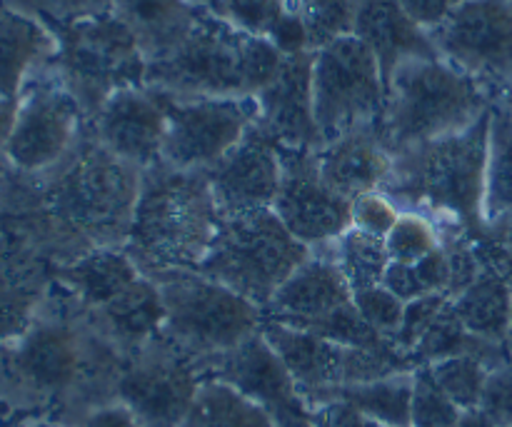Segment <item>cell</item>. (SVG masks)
<instances>
[{
  "label": "cell",
  "mask_w": 512,
  "mask_h": 427,
  "mask_svg": "<svg viewBox=\"0 0 512 427\" xmlns=\"http://www.w3.org/2000/svg\"><path fill=\"white\" fill-rule=\"evenodd\" d=\"M125 355L90 323L75 298L58 315L30 325L0 358V388L40 420L78 427L113 403Z\"/></svg>",
  "instance_id": "6da1fadb"
},
{
  "label": "cell",
  "mask_w": 512,
  "mask_h": 427,
  "mask_svg": "<svg viewBox=\"0 0 512 427\" xmlns=\"http://www.w3.org/2000/svg\"><path fill=\"white\" fill-rule=\"evenodd\" d=\"M488 140L490 110L460 133L395 155L380 193L400 213L428 215L443 230L483 238L488 230L483 213Z\"/></svg>",
  "instance_id": "7a4b0ae2"
},
{
  "label": "cell",
  "mask_w": 512,
  "mask_h": 427,
  "mask_svg": "<svg viewBox=\"0 0 512 427\" xmlns=\"http://www.w3.org/2000/svg\"><path fill=\"white\" fill-rule=\"evenodd\" d=\"M283 53L270 40L233 28L200 8L170 53L150 60L145 85L173 98H255L278 73Z\"/></svg>",
  "instance_id": "3957f363"
},
{
  "label": "cell",
  "mask_w": 512,
  "mask_h": 427,
  "mask_svg": "<svg viewBox=\"0 0 512 427\" xmlns=\"http://www.w3.org/2000/svg\"><path fill=\"white\" fill-rule=\"evenodd\" d=\"M223 213L205 173L158 163L145 170L125 253L140 273L200 270L218 235Z\"/></svg>",
  "instance_id": "277c9868"
},
{
  "label": "cell",
  "mask_w": 512,
  "mask_h": 427,
  "mask_svg": "<svg viewBox=\"0 0 512 427\" xmlns=\"http://www.w3.org/2000/svg\"><path fill=\"white\" fill-rule=\"evenodd\" d=\"M495 98L483 83L443 58H413L385 85L378 135L390 155L448 138L478 123Z\"/></svg>",
  "instance_id": "5b68a950"
},
{
  "label": "cell",
  "mask_w": 512,
  "mask_h": 427,
  "mask_svg": "<svg viewBox=\"0 0 512 427\" xmlns=\"http://www.w3.org/2000/svg\"><path fill=\"white\" fill-rule=\"evenodd\" d=\"M50 185L53 213L85 248H125L143 173L110 153L90 125Z\"/></svg>",
  "instance_id": "8992f818"
},
{
  "label": "cell",
  "mask_w": 512,
  "mask_h": 427,
  "mask_svg": "<svg viewBox=\"0 0 512 427\" xmlns=\"http://www.w3.org/2000/svg\"><path fill=\"white\" fill-rule=\"evenodd\" d=\"M310 255L273 208L238 210L223 213L200 273L263 310Z\"/></svg>",
  "instance_id": "52a82bcc"
},
{
  "label": "cell",
  "mask_w": 512,
  "mask_h": 427,
  "mask_svg": "<svg viewBox=\"0 0 512 427\" xmlns=\"http://www.w3.org/2000/svg\"><path fill=\"white\" fill-rule=\"evenodd\" d=\"M48 25L58 38L48 68L78 100L88 120L115 93L145 85L148 60L113 10Z\"/></svg>",
  "instance_id": "ba28073f"
},
{
  "label": "cell",
  "mask_w": 512,
  "mask_h": 427,
  "mask_svg": "<svg viewBox=\"0 0 512 427\" xmlns=\"http://www.w3.org/2000/svg\"><path fill=\"white\" fill-rule=\"evenodd\" d=\"M163 298V335L198 360L218 358L263 328V310L200 270L150 273Z\"/></svg>",
  "instance_id": "9c48e42d"
},
{
  "label": "cell",
  "mask_w": 512,
  "mask_h": 427,
  "mask_svg": "<svg viewBox=\"0 0 512 427\" xmlns=\"http://www.w3.org/2000/svg\"><path fill=\"white\" fill-rule=\"evenodd\" d=\"M313 110L320 148L363 128H378L385 110V80L373 50L355 35L315 50Z\"/></svg>",
  "instance_id": "30bf717a"
},
{
  "label": "cell",
  "mask_w": 512,
  "mask_h": 427,
  "mask_svg": "<svg viewBox=\"0 0 512 427\" xmlns=\"http://www.w3.org/2000/svg\"><path fill=\"white\" fill-rule=\"evenodd\" d=\"M260 333L295 378L310 410L328 403L340 388L415 370L413 360L398 350L350 348L275 320L263 318Z\"/></svg>",
  "instance_id": "8fae6325"
},
{
  "label": "cell",
  "mask_w": 512,
  "mask_h": 427,
  "mask_svg": "<svg viewBox=\"0 0 512 427\" xmlns=\"http://www.w3.org/2000/svg\"><path fill=\"white\" fill-rule=\"evenodd\" d=\"M205 380L203 360L160 333L125 355L115 400L135 415L140 427H180Z\"/></svg>",
  "instance_id": "7c38bea8"
},
{
  "label": "cell",
  "mask_w": 512,
  "mask_h": 427,
  "mask_svg": "<svg viewBox=\"0 0 512 427\" xmlns=\"http://www.w3.org/2000/svg\"><path fill=\"white\" fill-rule=\"evenodd\" d=\"M88 128L83 108L45 65L18 98L13 133L3 153L25 173H45L68 158Z\"/></svg>",
  "instance_id": "4fadbf2b"
},
{
  "label": "cell",
  "mask_w": 512,
  "mask_h": 427,
  "mask_svg": "<svg viewBox=\"0 0 512 427\" xmlns=\"http://www.w3.org/2000/svg\"><path fill=\"white\" fill-rule=\"evenodd\" d=\"M163 98L168 118L163 165L183 173L213 168L255 123L253 98H173L165 93Z\"/></svg>",
  "instance_id": "5bb4252c"
},
{
  "label": "cell",
  "mask_w": 512,
  "mask_h": 427,
  "mask_svg": "<svg viewBox=\"0 0 512 427\" xmlns=\"http://www.w3.org/2000/svg\"><path fill=\"white\" fill-rule=\"evenodd\" d=\"M428 35L440 58L493 98L512 85V0H465Z\"/></svg>",
  "instance_id": "9a60e30c"
},
{
  "label": "cell",
  "mask_w": 512,
  "mask_h": 427,
  "mask_svg": "<svg viewBox=\"0 0 512 427\" xmlns=\"http://www.w3.org/2000/svg\"><path fill=\"white\" fill-rule=\"evenodd\" d=\"M315 153L280 148V188L273 210L300 243L320 250L350 228L353 203L325 185Z\"/></svg>",
  "instance_id": "2e32d148"
},
{
  "label": "cell",
  "mask_w": 512,
  "mask_h": 427,
  "mask_svg": "<svg viewBox=\"0 0 512 427\" xmlns=\"http://www.w3.org/2000/svg\"><path fill=\"white\" fill-rule=\"evenodd\" d=\"M205 378L223 380L268 413L275 427H313L298 383L263 333L238 348L205 360Z\"/></svg>",
  "instance_id": "e0dca14e"
},
{
  "label": "cell",
  "mask_w": 512,
  "mask_h": 427,
  "mask_svg": "<svg viewBox=\"0 0 512 427\" xmlns=\"http://www.w3.org/2000/svg\"><path fill=\"white\" fill-rule=\"evenodd\" d=\"M165 120L163 93L140 85L105 100L88 125L110 153L145 173L163 163Z\"/></svg>",
  "instance_id": "ac0fdd59"
},
{
  "label": "cell",
  "mask_w": 512,
  "mask_h": 427,
  "mask_svg": "<svg viewBox=\"0 0 512 427\" xmlns=\"http://www.w3.org/2000/svg\"><path fill=\"white\" fill-rule=\"evenodd\" d=\"M313 50L283 55L275 78L255 95V125L288 150H320L313 110Z\"/></svg>",
  "instance_id": "d6986e66"
},
{
  "label": "cell",
  "mask_w": 512,
  "mask_h": 427,
  "mask_svg": "<svg viewBox=\"0 0 512 427\" xmlns=\"http://www.w3.org/2000/svg\"><path fill=\"white\" fill-rule=\"evenodd\" d=\"M220 213L273 208L280 188V148L258 125H250L245 138L205 170Z\"/></svg>",
  "instance_id": "ffe728a7"
},
{
  "label": "cell",
  "mask_w": 512,
  "mask_h": 427,
  "mask_svg": "<svg viewBox=\"0 0 512 427\" xmlns=\"http://www.w3.org/2000/svg\"><path fill=\"white\" fill-rule=\"evenodd\" d=\"M350 303H353V290L345 283L338 265L325 250H313V255L285 280L283 288L265 305L263 318L290 328L310 330Z\"/></svg>",
  "instance_id": "44dd1931"
},
{
  "label": "cell",
  "mask_w": 512,
  "mask_h": 427,
  "mask_svg": "<svg viewBox=\"0 0 512 427\" xmlns=\"http://www.w3.org/2000/svg\"><path fill=\"white\" fill-rule=\"evenodd\" d=\"M353 35L373 50L385 85L405 60L440 58L430 35L405 13L400 0H358Z\"/></svg>",
  "instance_id": "7402d4cb"
},
{
  "label": "cell",
  "mask_w": 512,
  "mask_h": 427,
  "mask_svg": "<svg viewBox=\"0 0 512 427\" xmlns=\"http://www.w3.org/2000/svg\"><path fill=\"white\" fill-rule=\"evenodd\" d=\"M58 38L38 15L0 0V98L18 100L28 80L53 60Z\"/></svg>",
  "instance_id": "603a6c76"
},
{
  "label": "cell",
  "mask_w": 512,
  "mask_h": 427,
  "mask_svg": "<svg viewBox=\"0 0 512 427\" xmlns=\"http://www.w3.org/2000/svg\"><path fill=\"white\" fill-rule=\"evenodd\" d=\"M325 185L353 203L365 193H375L393 168V155L380 143L378 128H363L323 145L315 153Z\"/></svg>",
  "instance_id": "cb8c5ba5"
},
{
  "label": "cell",
  "mask_w": 512,
  "mask_h": 427,
  "mask_svg": "<svg viewBox=\"0 0 512 427\" xmlns=\"http://www.w3.org/2000/svg\"><path fill=\"white\" fill-rule=\"evenodd\" d=\"M85 310V308H83ZM98 333L123 355L135 353L163 333L165 308L153 278L140 275L125 293L100 310H85Z\"/></svg>",
  "instance_id": "d4e9b609"
},
{
  "label": "cell",
  "mask_w": 512,
  "mask_h": 427,
  "mask_svg": "<svg viewBox=\"0 0 512 427\" xmlns=\"http://www.w3.org/2000/svg\"><path fill=\"white\" fill-rule=\"evenodd\" d=\"M110 10L135 35L150 63L185 38L198 18L200 5L190 0H110Z\"/></svg>",
  "instance_id": "484cf974"
},
{
  "label": "cell",
  "mask_w": 512,
  "mask_h": 427,
  "mask_svg": "<svg viewBox=\"0 0 512 427\" xmlns=\"http://www.w3.org/2000/svg\"><path fill=\"white\" fill-rule=\"evenodd\" d=\"M140 275L143 273L138 263L123 248L88 250L60 268V278L70 290L68 295L90 313L113 303Z\"/></svg>",
  "instance_id": "4316f807"
},
{
  "label": "cell",
  "mask_w": 512,
  "mask_h": 427,
  "mask_svg": "<svg viewBox=\"0 0 512 427\" xmlns=\"http://www.w3.org/2000/svg\"><path fill=\"white\" fill-rule=\"evenodd\" d=\"M480 275L450 300L460 323L488 343L505 345L512 318V285L495 270L480 265ZM508 348V345H505Z\"/></svg>",
  "instance_id": "83f0119b"
},
{
  "label": "cell",
  "mask_w": 512,
  "mask_h": 427,
  "mask_svg": "<svg viewBox=\"0 0 512 427\" xmlns=\"http://www.w3.org/2000/svg\"><path fill=\"white\" fill-rule=\"evenodd\" d=\"M460 355H475V358L485 360L490 368H498L505 360H510V350L505 345L488 343V340L478 338V335L470 333L463 323L458 320V315L450 308V300L443 310H440L438 318L430 323V328L425 330L423 338L418 340V345L410 353V360L418 365H433L440 360L448 358H460Z\"/></svg>",
  "instance_id": "f1b7e54d"
},
{
  "label": "cell",
  "mask_w": 512,
  "mask_h": 427,
  "mask_svg": "<svg viewBox=\"0 0 512 427\" xmlns=\"http://www.w3.org/2000/svg\"><path fill=\"white\" fill-rule=\"evenodd\" d=\"M343 400L353 405L363 415L385 427H410V410H413V370L395 373L388 378L370 380V383L348 385L335 390L328 398ZM325 405V403H323Z\"/></svg>",
  "instance_id": "f546056e"
},
{
  "label": "cell",
  "mask_w": 512,
  "mask_h": 427,
  "mask_svg": "<svg viewBox=\"0 0 512 427\" xmlns=\"http://www.w3.org/2000/svg\"><path fill=\"white\" fill-rule=\"evenodd\" d=\"M180 427H275L263 408L223 380L208 378L200 385L193 408Z\"/></svg>",
  "instance_id": "4dcf8cb0"
},
{
  "label": "cell",
  "mask_w": 512,
  "mask_h": 427,
  "mask_svg": "<svg viewBox=\"0 0 512 427\" xmlns=\"http://www.w3.org/2000/svg\"><path fill=\"white\" fill-rule=\"evenodd\" d=\"M320 250H325L333 258V263L338 265L353 295L360 293V290L383 285L385 270L390 265V255L383 238L348 228L338 240H333V243Z\"/></svg>",
  "instance_id": "1f68e13d"
},
{
  "label": "cell",
  "mask_w": 512,
  "mask_h": 427,
  "mask_svg": "<svg viewBox=\"0 0 512 427\" xmlns=\"http://www.w3.org/2000/svg\"><path fill=\"white\" fill-rule=\"evenodd\" d=\"M483 213L488 225L512 213V118L500 103H493L490 108Z\"/></svg>",
  "instance_id": "d6a6232c"
},
{
  "label": "cell",
  "mask_w": 512,
  "mask_h": 427,
  "mask_svg": "<svg viewBox=\"0 0 512 427\" xmlns=\"http://www.w3.org/2000/svg\"><path fill=\"white\" fill-rule=\"evenodd\" d=\"M453 283V270H450L448 250H435L428 258L418 263H390L385 270L383 285L390 293L398 295L403 303L430 298V295H448Z\"/></svg>",
  "instance_id": "836d02e7"
},
{
  "label": "cell",
  "mask_w": 512,
  "mask_h": 427,
  "mask_svg": "<svg viewBox=\"0 0 512 427\" xmlns=\"http://www.w3.org/2000/svg\"><path fill=\"white\" fill-rule=\"evenodd\" d=\"M435 383L440 385L445 395L458 405L463 413L480 408L485 383H488L490 365L475 355H460V358L440 360V363L428 365Z\"/></svg>",
  "instance_id": "e575fe53"
},
{
  "label": "cell",
  "mask_w": 512,
  "mask_h": 427,
  "mask_svg": "<svg viewBox=\"0 0 512 427\" xmlns=\"http://www.w3.org/2000/svg\"><path fill=\"white\" fill-rule=\"evenodd\" d=\"M308 33V48L320 50L333 40L353 35L358 0H293Z\"/></svg>",
  "instance_id": "d590c367"
},
{
  "label": "cell",
  "mask_w": 512,
  "mask_h": 427,
  "mask_svg": "<svg viewBox=\"0 0 512 427\" xmlns=\"http://www.w3.org/2000/svg\"><path fill=\"white\" fill-rule=\"evenodd\" d=\"M210 10L243 33L273 40L295 8L293 0H215Z\"/></svg>",
  "instance_id": "8d00e7d4"
},
{
  "label": "cell",
  "mask_w": 512,
  "mask_h": 427,
  "mask_svg": "<svg viewBox=\"0 0 512 427\" xmlns=\"http://www.w3.org/2000/svg\"><path fill=\"white\" fill-rule=\"evenodd\" d=\"M390 263H418L443 248V230L420 213H400L398 223L385 238Z\"/></svg>",
  "instance_id": "74e56055"
},
{
  "label": "cell",
  "mask_w": 512,
  "mask_h": 427,
  "mask_svg": "<svg viewBox=\"0 0 512 427\" xmlns=\"http://www.w3.org/2000/svg\"><path fill=\"white\" fill-rule=\"evenodd\" d=\"M463 410L440 390L428 365L413 370V410L410 427H458Z\"/></svg>",
  "instance_id": "f35d334b"
},
{
  "label": "cell",
  "mask_w": 512,
  "mask_h": 427,
  "mask_svg": "<svg viewBox=\"0 0 512 427\" xmlns=\"http://www.w3.org/2000/svg\"><path fill=\"white\" fill-rule=\"evenodd\" d=\"M355 308L363 315L365 323L375 330V333L383 335L385 340L393 343V338L398 335L400 325H403L405 315V303L395 293H390L385 285H375V288L360 290L353 295Z\"/></svg>",
  "instance_id": "ab89813d"
},
{
  "label": "cell",
  "mask_w": 512,
  "mask_h": 427,
  "mask_svg": "<svg viewBox=\"0 0 512 427\" xmlns=\"http://www.w3.org/2000/svg\"><path fill=\"white\" fill-rule=\"evenodd\" d=\"M398 218V205L388 195L380 193V190L360 195L350 205V228L363 230V233L375 235V238H388V233L398 223Z\"/></svg>",
  "instance_id": "60d3db41"
},
{
  "label": "cell",
  "mask_w": 512,
  "mask_h": 427,
  "mask_svg": "<svg viewBox=\"0 0 512 427\" xmlns=\"http://www.w3.org/2000/svg\"><path fill=\"white\" fill-rule=\"evenodd\" d=\"M448 295H430V298L413 300V303H405V315L403 325H400L398 335L393 338L395 350H400L403 355L413 353V348L418 345V340L423 338L425 330L430 328L435 318L440 315V310L448 305Z\"/></svg>",
  "instance_id": "b9f144b4"
},
{
  "label": "cell",
  "mask_w": 512,
  "mask_h": 427,
  "mask_svg": "<svg viewBox=\"0 0 512 427\" xmlns=\"http://www.w3.org/2000/svg\"><path fill=\"white\" fill-rule=\"evenodd\" d=\"M495 425L512 427V358L490 370L480 408Z\"/></svg>",
  "instance_id": "7bdbcfd3"
},
{
  "label": "cell",
  "mask_w": 512,
  "mask_h": 427,
  "mask_svg": "<svg viewBox=\"0 0 512 427\" xmlns=\"http://www.w3.org/2000/svg\"><path fill=\"white\" fill-rule=\"evenodd\" d=\"M8 3L38 15L45 23H63V20L110 10V0H8Z\"/></svg>",
  "instance_id": "ee69618b"
},
{
  "label": "cell",
  "mask_w": 512,
  "mask_h": 427,
  "mask_svg": "<svg viewBox=\"0 0 512 427\" xmlns=\"http://www.w3.org/2000/svg\"><path fill=\"white\" fill-rule=\"evenodd\" d=\"M310 420H313V427H385L355 410L353 405L343 403V400H333V403L313 408Z\"/></svg>",
  "instance_id": "f6af8a7d"
},
{
  "label": "cell",
  "mask_w": 512,
  "mask_h": 427,
  "mask_svg": "<svg viewBox=\"0 0 512 427\" xmlns=\"http://www.w3.org/2000/svg\"><path fill=\"white\" fill-rule=\"evenodd\" d=\"M463 3L465 0H400L405 13H408L425 33L438 28V25Z\"/></svg>",
  "instance_id": "bcb514c9"
},
{
  "label": "cell",
  "mask_w": 512,
  "mask_h": 427,
  "mask_svg": "<svg viewBox=\"0 0 512 427\" xmlns=\"http://www.w3.org/2000/svg\"><path fill=\"white\" fill-rule=\"evenodd\" d=\"M78 427H140L135 415L125 408L123 403L113 400V403H105L100 408H95L93 413L85 415L80 420Z\"/></svg>",
  "instance_id": "7dc6e473"
},
{
  "label": "cell",
  "mask_w": 512,
  "mask_h": 427,
  "mask_svg": "<svg viewBox=\"0 0 512 427\" xmlns=\"http://www.w3.org/2000/svg\"><path fill=\"white\" fill-rule=\"evenodd\" d=\"M15 115H18V100L0 98V150H5V145H8V138L15 125Z\"/></svg>",
  "instance_id": "c3c4849f"
},
{
  "label": "cell",
  "mask_w": 512,
  "mask_h": 427,
  "mask_svg": "<svg viewBox=\"0 0 512 427\" xmlns=\"http://www.w3.org/2000/svg\"><path fill=\"white\" fill-rule=\"evenodd\" d=\"M488 235L498 240V243H503L508 250H512V213L503 215V218H498L495 223H490Z\"/></svg>",
  "instance_id": "681fc988"
},
{
  "label": "cell",
  "mask_w": 512,
  "mask_h": 427,
  "mask_svg": "<svg viewBox=\"0 0 512 427\" xmlns=\"http://www.w3.org/2000/svg\"><path fill=\"white\" fill-rule=\"evenodd\" d=\"M458 427H500V425H495L483 410H468V413H463V418H460Z\"/></svg>",
  "instance_id": "f907efd6"
},
{
  "label": "cell",
  "mask_w": 512,
  "mask_h": 427,
  "mask_svg": "<svg viewBox=\"0 0 512 427\" xmlns=\"http://www.w3.org/2000/svg\"><path fill=\"white\" fill-rule=\"evenodd\" d=\"M495 103H500V105H503V108L508 110V113H510V118H512V85H510V88H505L503 93H500L498 98H495Z\"/></svg>",
  "instance_id": "816d5d0a"
},
{
  "label": "cell",
  "mask_w": 512,
  "mask_h": 427,
  "mask_svg": "<svg viewBox=\"0 0 512 427\" xmlns=\"http://www.w3.org/2000/svg\"><path fill=\"white\" fill-rule=\"evenodd\" d=\"M190 3L200 5V8H213V5H215V0H190Z\"/></svg>",
  "instance_id": "f5cc1de1"
},
{
  "label": "cell",
  "mask_w": 512,
  "mask_h": 427,
  "mask_svg": "<svg viewBox=\"0 0 512 427\" xmlns=\"http://www.w3.org/2000/svg\"><path fill=\"white\" fill-rule=\"evenodd\" d=\"M505 345H508V350L512 355V318H510V330H508V340H505Z\"/></svg>",
  "instance_id": "db71d44e"
}]
</instances>
